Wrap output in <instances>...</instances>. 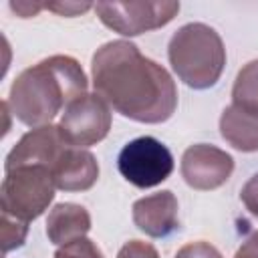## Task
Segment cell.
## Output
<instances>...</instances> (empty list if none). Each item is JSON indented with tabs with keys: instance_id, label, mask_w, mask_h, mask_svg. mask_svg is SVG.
Segmentation results:
<instances>
[{
	"instance_id": "cell-6",
	"label": "cell",
	"mask_w": 258,
	"mask_h": 258,
	"mask_svg": "<svg viewBox=\"0 0 258 258\" xmlns=\"http://www.w3.org/2000/svg\"><path fill=\"white\" fill-rule=\"evenodd\" d=\"M95 10L111 30L135 36L171 22L179 12V2H97Z\"/></svg>"
},
{
	"instance_id": "cell-19",
	"label": "cell",
	"mask_w": 258,
	"mask_h": 258,
	"mask_svg": "<svg viewBox=\"0 0 258 258\" xmlns=\"http://www.w3.org/2000/svg\"><path fill=\"white\" fill-rule=\"evenodd\" d=\"M240 200L244 202L246 210H250V214L258 218V173L252 175V177L244 183V187H242V191H240Z\"/></svg>"
},
{
	"instance_id": "cell-18",
	"label": "cell",
	"mask_w": 258,
	"mask_h": 258,
	"mask_svg": "<svg viewBox=\"0 0 258 258\" xmlns=\"http://www.w3.org/2000/svg\"><path fill=\"white\" fill-rule=\"evenodd\" d=\"M175 258H222V254L208 242H191L177 250Z\"/></svg>"
},
{
	"instance_id": "cell-5",
	"label": "cell",
	"mask_w": 258,
	"mask_h": 258,
	"mask_svg": "<svg viewBox=\"0 0 258 258\" xmlns=\"http://www.w3.org/2000/svg\"><path fill=\"white\" fill-rule=\"evenodd\" d=\"M119 173L135 187H153L165 181L173 171L169 149L155 137L143 135L129 141L117 157Z\"/></svg>"
},
{
	"instance_id": "cell-15",
	"label": "cell",
	"mask_w": 258,
	"mask_h": 258,
	"mask_svg": "<svg viewBox=\"0 0 258 258\" xmlns=\"http://www.w3.org/2000/svg\"><path fill=\"white\" fill-rule=\"evenodd\" d=\"M0 236H2V252L8 254L10 250L18 248L24 244L26 232H28V224L22 220H16L8 214H2V226H0Z\"/></svg>"
},
{
	"instance_id": "cell-3",
	"label": "cell",
	"mask_w": 258,
	"mask_h": 258,
	"mask_svg": "<svg viewBox=\"0 0 258 258\" xmlns=\"http://www.w3.org/2000/svg\"><path fill=\"white\" fill-rule=\"evenodd\" d=\"M169 62L175 75L191 89L214 87L226 64L220 34L202 22L181 26L169 40Z\"/></svg>"
},
{
	"instance_id": "cell-22",
	"label": "cell",
	"mask_w": 258,
	"mask_h": 258,
	"mask_svg": "<svg viewBox=\"0 0 258 258\" xmlns=\"http://www.w3.org/2000/svg\"><path fill=\"white\" fill-rule=\"evenodd\" d=\"M10 8L14 12H18L22 18H28V16L36 14L38 10H42L44 4H36V2H10Z\"/></svg>"
},
{
	"instance_id": "cell-17",
	"label": "cell",
	"mask_w": 258,
	"mask_h": 258,
	"mask_svg": "<svg viewBox=\"0 0 258 258\" xmlns=\"http://www.w3.org/2000/svg\"><path fill=\"white\" fill-rule=\"evenodd\" d=\"M117 258H159V254L149 242L131 240V242L123 244V248L119 250Z\"/></svg>"
},
{
	"instance_id": "cell-8",
	"label": "cell",
	"mask_w": 258,
	"mask_h": 258,
	"mask_svg": "<svg viewBox=\"0 0 258 258\" xmlns=\"http://www.w3.org/2000/svg\"><path fill=\"white\" fill-rule=\"evenodd\" d=\"M67 147L69 143L60 135L58 125L34 127L32 131L24 133L22 139L12 147V151L6 157L4 169L12 171L16 167L38 165V167H46L48 171H52V167L56 165V161L60 159Z\"/></svg>"
},
{
	"instance_id": "cell-20",
	"label": "cell",
	"mask_w": 258,
	"mask_h": 258,
	"mask_svg": "<svg viewBox=\"0 0 258 258\" xmlns=\"http://www.w3.org/2000/svg\"><path fill=\"white\" fill-rule=\"evenodd\" d=\"M44 8L60 14V16H77L81 12H87L89 8H95V4H69V2H60V4H44Z\"/></svg>"
},
{
	"instance_id": "cell-14",
	"label": "cell",
	"mask_w": 258,
	"mask_h": 258,
	"mask_svg": "<svg viewBox=\"0 0 258 258\" xmlns=\"http://www.w3.org/2000/svg\"><path fill=\"white\" fill-rule=\"evenodd\" d=\"M232 105L258 115V60L242 67L232 89Z\"/></svg>"
},
{
	"instance_id": "cell-1",
	"label": "cell",
	"mask_w": 258,
	"mask_h": 258,
	"mask_svg": "<svg viewBox=\"0 0 258 258\" xmlns=\"http://www.w3.org/2000/svg\"><path fill=\"white\" fill-rule=\"evenodd\" d=\"M91 75L95 93L127 119L163 123L177 107L171 75L143 56L133 42L111 40L97 48Z\"/></svg>"
},
{
	"instance_id": "cell-10",
	"label": "cell",
	"mask_w": 258,
	"mask_h": 258,
	"mask_svg": "<svg viewBox=\"0 0 258 258\" xmlns=\"http://www.w3.org/2000/svg\"><path fill=\"white\" fill-rule=\"evenodd\" d=\"M177 210L179 206L171 191H157L133 204V222L147 236L165 238L179 228Z\"/></svg>"
},
{
	"instance_id": "cell-12",
	"label": "cell",
	"mask_w": 258,
	"mask_h": 258,
	"mask_svg": "<svg viewBox=\"0 0 258 258\" xmlns=\"http://www.w3.org/2000/svg\"><path fill=\"white\" fill-rule=\"evenodd\" d=\"M91 230V216L79 204H56L46 218V236L52 244L64 246L85 238Z\"/></svg>"
},
{
	"instance_id": "cell-4",
	"label": "cell",
	"mask_w": 258,
	"mask_h": 258,
	"mask_svg": "<svg viewBox=\"0 0 258 258\" xmlns=\"http://www.w3.org/2000/svg\"><path fill=\"white\" fill-rule=\"evenodd\" d=\"M54 179L46 167L28 165L6 171L0 187L2 214L16 220L30 222L36 220L54 198Z\"/></svg>"
},
{
	"instance_id": "cell-16",
	"label": "cell",
	"mask_w": 258,
	"mask_h": 258,
	"mask_svg": "<svg viewBox=\"0 0 258 258\" xmlns=\"http://www.w3.org/2000/svg\"><path fill=\"white\" fill-rule=\"evenodd\" d=\"M54 258H105L101 248L89 240V238H79L71 244H64L60 246L56 252H54Z\"/></svg>"
},
{
	"instance_id": "cell-9",
	"label": "cell",
	"mask_w": 258,
	"mask_h": 258,
	"mask_svg": "<svg viewBox=\"0 0 258 258\" xmlns=\"http://www.w3.org/2000/svg\"><path fill=\"white\" fill-rule=\"evenodd\" d=\"M232 171H234L232 155L214 145H206V143L191 145L185 149L181 157V175L185 183L200 191L220 187L222 183L228 181Z\"/></svg>"
},
{
	"instance_id": "cell-11",
	"label": "cell",
	"mask_w": 258,
	"mask_h": 258,
	"mask_svg": "<svg viewBox=\"0 0 258 258\" xmlns=\"http://www.w3.org/2000/svg\"><path fill=\"white\" fill-rule=\"evenodd\" d=\"M54 185L62 191H85L93 187L99 177V163L95 155L83 147L69 145L56 165L52 167Z\"/></svg>"
},
{
	"instance_id": "cell-13",
	"label": "cell",
	"mask_w": 258,
	"mask_h": 258,
	"mask_svg": "<svg viewBox=\"0 0 258 258\" xmlns=\"http://www.w3.org/2000/svg\"><path fill=\"white\" fill-rule=\"evenodd\" d=\"M220 131L222 137L238 151H258V115L230 105L220 117Z\"/></svg>"
},
{
	"instance_id": "cell-7",
	"label": "cell",
	"mask_w": 258,
	"mask_h": 258,
	"mask_svg": "<svg viewBox=\"0 0 258 258\" xmlns=\"http://www.w3.org/2000/svg\"><path fill=\"white\" fill-rule=\"evenodd\" d=\"M60 135L73 147H89L103 141L111 129L109 105L97 93L77 97L58 121Z\"/></svg>"
},
{
	"instance_id": "cell-2",
	"label": "cell",
	"mask_w": 258,
	"mask_h": 258,
	"mask_svg": "<svg viewBox=\"0 0 258 258\" xmlns=\"http://www.w3.org/2000/svg\"><path fill=\"white\" fill-rule=\"evenodd\" d=\"M85 93L87 77L81 64L71 56L54 54L24 69L12 83L6 103L18 121L42 127Z\"/></svg>"
},
{
	"instance_id": "cell-21",
	"label": "cell",
	"mask_w": 258,
	"mask_h": 258,
	"mask_svg": "<svg viewBox=\"0 0 258 258\" xmlns=\"http://www.w3.org/2000/svg\"><path fill=\"white\" fill-rule=\"evenodd\" d=\"M234 258H258V232H254L234 254Z\"/></svg>"
}]
</instances>
